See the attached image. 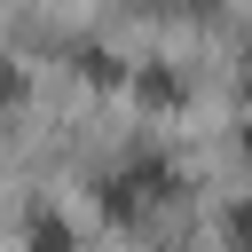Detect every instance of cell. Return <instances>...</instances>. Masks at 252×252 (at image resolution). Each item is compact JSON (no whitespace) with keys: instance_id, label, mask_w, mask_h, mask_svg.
I'll return each mask as SVG.
<instances>
[{"instance_id":"3957f363","label":"cell","mask_w":252,"mask_h":252,"mask_svg":"<svg viewBox=\"0 0 252 252\" xmlns=\"http://www.w3.org/2000/svg\"><path fill=\"white\" fill-rule=\"evenodd\" d=\"M244 87H252V71H244Z\"/></svg>"},{"instance_id":"7a4b0ae2","label":"cell","mask_w":252,"mask_h":252,"mask_svg":"<svg viewBox=\"0 0 252 252\" xmlns=\"http://www.w3.org/2000/svg\"><path fill=\"white\" fill-rule=\"evenodd\" d=\"M244 150H252V134H244Z\"/></svg>"},{"instance_id":"6da1fadb","label":"cell","mask_w":252,"mask_h":252,"mask_svg":"<svg viewBox=\"0 0 252 252\" xmlns=\"http://www.w3.org/2000/svg\"><path fill=\"white\" fill-rule=\"evenodd\" d=\"M165 189H173V165H165V158H134V165H118V173H110L102 205H110V213H150Z\"/></svg>"}]
</instances>
